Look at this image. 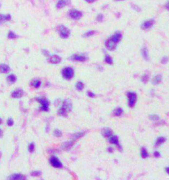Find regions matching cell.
<instances>
[{
  "instance_id": "cell-1",
  "label": "cell",
  "mask_w": 169,
  "mask_h": 180,
  "mask_svg": "<svg viewBox=\"0 0 169 180\" xmlns=\"http://www.w3.org/2000/svg\"><path fill=\"white\" fill-rule=\"evenodd\" d=\"M72 110V104L69 100H65L63 102L61 106L58 111L59 115L61 117H67L68 114Z\"/></svg>"
},
{
  "instance_id": "cell-2",
  "label": "cell",
  "mask_w": 169,
  "mask_h": 180,
  "mask_svg": "<svg viewBox=\"0 0 169 180\" xmlns=\"http://www.w3.org/2000/svg\"><path fill=\"white\" fill-rule=\"evenodd\" d=\"M58 30L60 36L63 39L68 38L70 37V34H71L70 30L68 28V27H66L64 25L59 26L58 27Z\"/></svg>"
},
{
  "instance_id": "cell-3",
  "label": "cell",
  "mask_w": 169,
  "mask_h": 180,
  "mask_svg": "<svg viewBox=\"0 0 169 180\" xmlns=\"http://www.w3.org/2000/svg\"><path fill=\"white\" fill-rule=\"evenodd\" d=\"M36 101L39 102L40 104V107L39 108L40 110L42 112H48L50 106V102L48 100L45 98H38L36 99Z\"/></svg>"
},
{
  "instance_id": "cell-4",
  "label": "cell",
  "mask_w": 169,
  "mask_h": 180,
  "mask_svg": "<svg viewBox=\"0 0 169 180\" xmlns=\"http://www.w3.org/2000/svg\"><path fill=\"white\" fill-rule=\"evenodd\" d=\"M68 15L73 20H79L80 19H81L82 16H83V13L81 11L78 10V9H71L70 11H69Z\"/></svg>"
},
{
  "instance_id": "cell-5",
  "label": "cell",
  "mask_w": 169,
  "mask_h": 180,
  "mask_svg": "<svg viewBox=\"0 0 169 180\" xmlns=\"http://www.w3.org/2000/svg\"><path fill=\"white\" fill-rule=\"evenodd\" d=\"M62 76L64 79H67V80H70L71 79L74 75V71L71 67H67L63 68L61 72Z\"/></svg>"
},
{
  "instance_id": "cell-6",
  "label": "cell",
  "mask_w": 169,
  "mask_h": 180,
  "mask_svg": "<svg viewBox=\"0 0 169 180\" xmlns=\"http://www.w3.org/2000/svg\"><path fill=\"white\" fill-rule=\"evenodd\" d=\"M128 98V105L130 108H133L135 106L136 100H137V95L135 93L132 92H128L127 94Z\"/></svg>"
},
{
  "instance_id": "cell-7",
  "label": "cell",
  "mask_w": 169,
  "mask_h": 180,
  "mask_svg": "<svg viewBox=\"0 0 169 180\" xmlns=\"http://www.w3.org/2000/svg\"><path fill=\"white\" fill-rule=\"evenodd\" d=\"M50 164L52 166L56 168H61L63 167V165H62L61 161L59 160L56 156H54L50 157Z\"/></svg>"
},
{
  "instance_id": "cell-8",
  "label": "cell",
  "mask_w": 169,
  "mask_h": 180,
  "mask_svg": "<svg viewBox=\"0 0 169 180\" xmlns=\"http://www.w3.org/2000/svg\"><path fill=\"white\" fill-rule=\"evenodd\" d=\"M117 44L114 42L110 38L107 39L105 42V46L108 50H110V51H114L115 50L117 47Z\"/></svg>"
},
{
  "instance_id": "cell-9",
  "label": "cell",
  "mask_w": 169,
  "mask_h": 180,
  "mask_svg": "<svg viewBox=\"0 0 169 180\" xmlns=\"http://www.w3.org/2000/svg\"><path fill=\"white\" fill-rule=\"evenodd\" d=\"M154 23H155V20L153 19H149V20H145L141 25V27L143 30L149 29L153 26Z\"/></svg>"
},
{
  "instance_id": "cell-10",
  "label": "cell",
  "mask_w": 169,
  "mask_h": 180,
  "mask_svg": "<svg viewBox=\"0 0 169 180\" xmlns=\"http://www.w3.org/2000/svg\"><path fill=\"white\" fill-rule=\"evenodd\" d=\"M48 57V61L52 64H58L61 61V58L58 55H50Z\"/></svg>"
},
{
  "instance_id": "cell-11",
  "label": "cell",
  "mask_w": 169,
  "mask_h": 180,
  "mask_svg": "<svg viewBox=\"0 0 169 180\" xmlns=\"http://www.w3.org/2000/svg\"><path fill=\"white\" fill-rule=\"evenodd\" d=\"M23 95H24V91L23 89L17 88L12 92L11 96L13 98H20L23 96Z\"/></svg>"
},
{
  "instance_id": "cell-12",
  "label": "cell",
  "mask_w": 169,
  "mask_h": 180,
  "mask_svg": "<svg viewBox=\"0 0 169 180\" xmlns=\"http://www.w3.org/2000/svg\"><path fill=\"white\" fill-rule=\"evenodd\" d=\"M112 40L116 44H118V43L120 42V41L122 40V33L119 31H117L114 32V34L112 35V36L110 37Z\"/></svg>"
},
{
  "instance_id": "cell-13",
  "label": "cell",
  "mask_w": 169,
  "mask_h": 180,
  "mask_svg": "<svg viewBox=\"0 0 169 180\" xmlns=\"http://www.w3.org/2000/svg\"><path fill=\"white\" fill-rule=\"evenodd\" d=\"M9 180H24L26 179V177H25L23 174H21V173H13L12 175L9 176L8 178Z\"/></svg>"
},
{
  "instance_id": "cell-14",
  "label": "cell",
  "mask_w": 169,
  "mask_h": 180,
  "mask_svg": "<svg viewBox=\"0 0 169 180\" xmlns=\"http://www.w3.org/2000/svg\"><path fill=\"white\" fill-rule=\"evenodd\" d=\"M71 2V0H58L56 3V7L58 9H62L67 6Z\"/></svg>"
},
{
  "instance_id": "cell-15",
  "label": "cell",
  "mask_w": 169,
  "mask_h": 180,
  "mask_svg": "<svg viewBox=\"0 0 169 180\" xmlns=\"http://www.w3.org/2000/svg\"><path fill=\"white\" fill-rule=\"evenodd\" d=\"M109 141L110 142V143L116 144V145L118 146V149H119L121 151H122V147H121V146H120L119 144V141H118V138L117 136H116V135H112L109 138Z\"/></svg>"
},
{
  "instance_id": "cell-16",
  "label": "cell",
  "mask_w": 169,
  "mask_h": 180,
  "mask_svg": "<svg viewBox=\"0 0 169 180\" xmlns=\"http://www.w3.org/2000/svg\"><path fill=\"white\" fill-rule=\"evenodd\" d=\"M73 144H74V141L73 140L71 141L65 142H63V144H61V148L63 151H69L72 147Z\"/></svg>"
},
{
  "instance_id": "cell-17",
  "label": "cell",
  "mask_w": 169,
  "mask_h": 180,
  "mask_svg": "<svg viewBox=\"0 0 169 180\" xmlns=\"http://www.w3.org/2000/svg\"><path fill=\"white\" fill-rule=\"evenodd\" d=\"M71 59H72L73 61H79V62H83V61H86L87 57H86L85 56H83V55H81V54H75V55H73V56L71 57Z\"/></svg>"
},
{
  "instance_id": "cell-18",
  "label": "cell",
  "mask_w": 169,
  "mask_h": 180,
  "mask_svg": "<svg viewBox=\"0 0 169 180\" xmlns=\"http://www.w3.org/2000/svg\"><path fill=\"white\" fill-rule=\"evenodd\" d=\"M10 70H11V68L7 64H5V63L0 64V73H3V74L8 73L10 71Z\"/></svg>"
},
{
  "instance_id": "cell-19",
  "label": "cell",
  "mask_w": 169,
  "mask_h": 180,
  "mask_svg": "<svg viewBox=\"0 0 169 180\" xmlns=\"http://www.w3.org/2000/svg\"><path fill=\"white\" fill-rule=\"evenodd\" d=\"M102 135L105 138H110L112 135V131L110 128H105L102 130Z\"/></svg>"
},
{
  "instance_id": "cell-20",
  "label": "cell",
  "mask_w": 169,
  "mask_h": 180,
  "mask_svg": "<svg viewBox=\"0 0 169 180\" xmlns=\"http://www.w3.org/2000/svg\"><path fill=\"white\" fill-rule=\"evenodd\" d=\"M162 81V75H157L153 78L152 79V83L154 85H159Z\"/></svg>"
},
{
  "instance_id": "cell-21",
  "label": "cell",
  "mask_w": 169,
  "mask_h": 180,
  "mask_svg": "<svg viewBox=\"0 0 169 180\" xmlns=\"http://www.w3.org/2000/svg\"><path fill=\"white\" fill-rule=\"evenodd\" d=\"M84 135H85V132H84V131L77 132V133H75L74 135H73L72 140L73 141H77V140L79 139L80 138L83 137Z\"/></svg>"
},
{
  "instance_id": "cell-22",
  "label": "cell",
  "mask_w": 169,
  "mask_h": 180,
  "mask_svg": "<svg viewBox=\"0 0 169 180\" xmlns=\"http://www.w3.org/2000/svg\"><path fill=\"white\" fill-rule=\"evenodd\" d=\"M41 84H42V82H41L40 80L35 79L31 81V83H30V85L34 87V88H38L40 86Z\"/></svg>"
},
{
  "instance_id": "cell-23",
  "label": "cell",
  "mask_w": 169,
  "mask_h": 180,
  "mask_svg": "<svg viewBox=\"0 0 169 180\" xmlns=\"http://www.w3.org/2000/svg\"><path fill=\"white\" fill-rule=\"evenodd\" d=\"M11 17L10 15H2V14H0V23H1L2 22H5V21H9L11 20Z\"/></svg>"
},
{
  "instance_id": "cell-24",
  "label": "cell",
  "mask_w": 169,
  "mask_h": 180,
  "mask_svg": "<svg viewBox=\"0 0 169 180\" xmlns=\"http://www.w3.org/2000/svg\"><path fill=\"white\" fill-rule=\"evenodd\" d=\"M141 54H142V56L143 57V58L145 59V60H148L149 59V52H148V50L146 47H143L141 49Z\"/></svg>"
},
{
  "instance_id": "cell-25",
  "label": "cell",
  "mask_w": 169,
  "mask_h": 180,
  "mask_svg": "<svg viewBox=\"0 0 169 180\" xmlns=\"http://www.w3.org/2000/svg\"><path fill=\"white\" fill-rule=\"evenodd\" d=\"M7 82L10 84H13L14 83H15L17 81V77L15 75L11 74L9 75V76L7 77Z\"/></svg>"
},
{
  "instance_id": "cell-26",
  "label": "cell",
  "mask_w": 169,
  "mask_h": 180,
  "mask_svg": "<svg viewBox=\"0 0 169 180\" xmlns=\"http://www.w3.org/2000/svg\"><path fill=\"white\" fill-rule=\"evenodd\" d=\"M165 141H166V139H165V137H159L157 139V141H156L155 146L156 147H157V146H160V144H163Z\"/></svg>"
},
{
  "instance_id": "cell-27",
  "label": "cell",
  "mask_w": 169,
  "mask_h": 180,
  "mask_svg": "<svg viewBox=\"0 0 169 180\" xmlns=\"http://www.w3.org/2000/svg\"><path fill=\"white\" fill-rule=\"evenodd\" d=\"M122 113H123V110L121 108H118L115 109L114 112H113V114L114 115H115L116 117H119L122 115Z\"/></svg>"
},
{
  "instance_id": "cell-28",
  "label": "cell",
  "mask_w": 169,
  "mask_h": 180,
  "mask_svg": "<svg viewBox=\"0 0 169 180\" xmlns=\"http://www.w3.org/2000/svg\"><path fill=\"white\" fill-rule=\"evenodd\" d=\"M95 34V30H89V31L85 32L83 34V36L85 38H89L90 36H93Z\"/></svg>"
},
{
  "instance_id": "cell-29",
  "label": "cell",
  "mask_w": 169,
  "mask_h": 180,
  "mask_svg": "<svg viewBox=\"0 0 169 180\" xmlns=\"http://www.w3.org/2000/svg\"><path fill=\"white\" fill-rule=\"evenodd\" d=\"M76 88L78 91H82L84 88V84L82 82H77L76 83Z\"/></svg>"
},
{
  "instance_id": "cell-30",
  "label": "cell",
  "mask_w": 169,
  "mask_h": 180,
  "mask_svg": "<svg viewBox=\"0 0 169 180\" xmlns=\"http://www.w3.org/2000/svg\"><path fill=\"white\" fill-rule=\"evenodd\" d=\"M28 151L30 153H33L35 151V145L33 142H31L28 146Z\"/></svg>"
},
{
  "instance_id": "cell-31",
  "label": "cell",
  "mask_w": 169,
  "mask_h": 180,
  "mask_svg": "<svg viewBox=\"0 0 169 180\" xmlns=\"http://www.w3.org/2000/svg\"><path fill=\"white\" fill-rule=\"evenodd\" d=\"M7 37L9 39H15L16 38H17V36L13 31H9L8 35H7Z\"/></svg>"
},
{
  "instance_id": "cell-32",
  "label": "cell",
  "mask_w": 169,
  "mask_h": 180,
  "mask_svg": "<svg viewBox=\"0 0 169 180\" xmlns=\"http://www.w3.org/2000/svg\"><path fill=\"white\" fill-rule=\"evenodd\" d=\"M54 135L56 137H60L62 136V132L60 129H55L53 133Z\"/></svg>"
},
{
  "instance_id": "cell-33",
  "label": "cell",
  "mask_w": 169,
  "mask_h": 180,
  "mask_svg": "<svg viewBox=\"0 0 169 180\" xmlns=\"http://www.w3.org/2000/svg\"><path fill=\"white\" fill-rule=\"evenodd\" d=\"M105 61H106L108 64H110V65H112L113 63L112 58L110 56H109V55H106V56H105Z\"/></svg>"
},
{
  "instance_id": "cell-34",
  "label": "cell",
  "mask_w": 169,
  "mask_h": 180,
  "mask_svg": "<svg viewBox=\"0 0 169 180\" xmlns=\"http://www.w3.org/2000/svg\"><path fill=\"white\" fill-rule=\"evenodd\" d=\"M30 175L34 177H39L42 175V172L40 171H38V170H34V171H31Z\"/></svg>"
},
{
  "instance_id": "cell-35",
  "label": "cell",
  "mask_w": 169,
  "mask_h": 180,
  "mask_svg": "<svg viewBox=\"0 0 169 180\" xmlns=\"http://www.w3.org/2000/svg\"><path fill=\"white\" fill-rule=\"evenodd\" d=\"M141 157L143 158H146L148 157V156H149V154H148V152H147V150L145 149H144V148H143L142 149H141Z\"/></svg>"
},
{
  "instance_id": "cell-36",
  "label": "cell",
  "mask_w": 169,
  "mask_h": 180,
  "mask_svg": "<svg viewBox=\"0 0 169 180\" xmlns=\"http://www.w3.org/2000/svg\"><path fill=\"white\" fill-rule=\"evenodd\" d=\"M96 20H97V21H98V22L101 23V22H102L103 20H104V15L101 13L98 14L97 15V17H96Z\"/></svg>"
},
{
  "instance_id": "cell-37",
  "label": "cell",
  "mask_w": 169,
  "mask_h": 180,
  "mask_svg": "<svg viewBox=\"0 0 169 180\" xmlns=\"http://www.w3.org/2000/svg\"><path fill=\"white\" fill-rule=\"evenodd\" d=\"M149 116H150L149 118H150V119H151L152 121L157 122V121H158V120H159V117L157 115H149Z\"/></svg>"
},
{
  "instance_id": "cell-38",
  "label": "cell",
  "mask_w": 169,
  "mask_h": 180,
  "mask_svg": "<svg viewBox=\"0 0 169 180\" xmlns=\"http://www.w3.org/2000/svg\"><path fill=\"white\" fill-rule=\"evenodd\" d=\"M7 125H8V126H9V127L13 126V124H14L13 119H12V118H9V119H7Z\"/></svg>"
},
{
  "instance_id": "cell-39",
  "label": "cell",
  "mask_w": 169,
  "mask_h": 180,
  "mask_svg": "<svg viewBox=\"0 0 169 180\" xmlns=\"http://www.w3.org/2000/svg\"><path fill=\"white\" fill-rule=\"evenodd\" d=\"M148 80H149V77H148L147 75H144L142 77V78H141V81H142L143 83H147Z\"/></svg>"
},
{
  "instance_id": "cell-40",
  "label": "cell",
  "mask_w": 169,
  "mask_h": 180,
  "mask_svg": "<svg viewBox=\"0 0 169 180\" xmlns=\"http://www.w3.org/2000/svg\"><path fill=\"white\" fill-rule=\"evenodd\" d=\"M168 61H169V59H168L167 57H163L162 59H161V63H163V64H165V63H167L168 62Z\"/></svg>"
},
{
  "instance_id": "cell-41",
  "label": "cell",
  "mask_w": 169,
  "mask_h": 180,
  "mask_svg": "<svg viewBox=\"0 0 169 180\" xmlns=\"http://www.w3.org/2000/svg\"><path fill=\"white\" fill-rule=\"evenodd\" d=\"M131 6H132V8H133V9L135 10L136 11H139L140 10H141L140 7L139 6H138V5H132Z\"/></svg>"
},
{
  "instance_id": "cell-42",
  "label": "cell",
  "mask_w": 169,
  "mask_h": 180,
  "mask_svg": "<svg viewBox=\"0 0 169 180\" xmlns=\"http://www.w3.org/2000/svg\"><path fill=\"white\" fill-rule=\"evenodd\" d=\"M87 95H88V96L89 97H90V98H95V95L93 93V92H90V91H89V92H88V93H87Z\"/></svg>"
},
{
  "instance_id": "cell-43",
  "label": "cell",
  "mask_w": 169,
  "mask_h": 180,
  "mask_svg": "<svg viewBox=\"0 0 169 180\" xmlns=\"http://www.w3.org/2000/svg\"><path fill=\"white\" fill-rule=\"evenodd\" d=\"M42 54L44 55V56H47L48 57L49 56H50V54H49V52H48V51H47L46 50H42Z\"/></svg>"
},
{
  "instance_id": "cell-44",
  "label": "cell",
  "mask_w": 169,
  "mask_h": 180,
  "mask_svg": "<svg viewBox=\"0 0 169 180\" xmlns=\"http://www.w3.org/2000/svg\"><path fill=\"white\" fill-rule=\"evenodd\" d=\"M154 156H155V157L159 158V157H160V153L159 152L156 151V152H154Z\"/></svg>"
},
{
  "instance_id": "cell-45",
  "label": "cell",
  "mask_w": 169,
  "mask_h": 180,
  "mask_svg": "<svg viewBox=\"0 0 169 180\" xmlns=\"http://www.w3.org/2000/svg\"><path fill=\"white\" fill-rule=\"evenodd\" d=\"M85 1L88 3H95L96 1V0H85Z\"/></svg>"
},
{
  "instance_id": "cell-46",
  "label": "cell",
  "mask_w": 169,
  "mask_h": 180,
  "mask_svg": "<svg viewBox=\"0 0 169 180\" xmlns=\"http://www.w3.org/2000/svg\"><path fill=\"white\" fill-rule=\"evenodd\" d=\"M165 8H166V9H167V11H169V1L167 3V4L165 5Z\"/></svg>"
},
{
  "instance_id": "cell-47",
  "label": "cell",
  "mask_w": 169,
  "mask_h": 180,
  "mask_svg": "<svg viewBox=\"0 0 169 180\" xmlns=\"http://www.w3.org/2000/svg\"><path fill=\"white\" fill-rule=\"evenodd\" d=\"M3 136V131L1 129H0V138H2Z\"/></svg>"
},
{
  "instance_id": "cell-48",
  "label": "cell",
  "mask_w": 169,
  "mask_h": 180,
  "mask_svg": "<svg viewBox=\"0 0 169 180\" xmlns=\"http://www.w3.org/2000/svg\"><path fill=\"white\" fill-rule=\"evenodd\" d=\"M108 151L109 152H110V153H112L113 152V149L112 148V147H109L108 149Z\"/></svg>"
},
{
  "instance_id": "cell-49",
  "label": "cell",
  "mask_w": 169,
  "mask_h": 180,
  "mask_svg": "<svg viewBox=\"0 0 169 180\" xmlns=\"http://www.w3.org/2000/svg\"><path fill=\"white\" fill-rule=\"evenodd\" d=\"M166 171H167L168 174H169V167L168 168H166Z\"/></svg>"
},
{
  "instance_id": "cell-50",
  "label": "cell",
  "mask_w": 169,
  "mask_h": 180,
  "mask_svg": "<svg viewBox=\"0 0 169 180\" xmlns=\"http://www.w3.org/2000/svg\"><path fill=\"white\" fill-rule=\"evenodd\" d=\"M2 122H3L2 119H1V118H0V125H1V124L2 123Z\"/></svg>"
},
{
  "instance_id": "cell-51",
  "label": "cell",
  "mask_w": 169,
  "mask_h": 180,
  "mask_svg": "<svg viewBox=\"0 0 169 180\" xmlns=\"http://www.w3.org/2000/svg\"><path fill=\"white\" fill-rule=\"evenodd\" d=\"M117 1H124V0H117Z\"/></svg>"
},
{
  "instance_id": "cell-52",
  "label": "cell",
  "mask_w": 169,
  "mask_h": 180,
  "mask_svg": "<svg viewBox=\"0 0 169 180\" xmlns=\"http://www.w3.org/2000/svg\"><path fill=\"white\" fill-rule=\"evenodd\" d=\"M0 8H1V4H0Z\"/></svg>"
},
{
  "instance_id": "cell-53",
  "label": "cell",
  "mask_w": 169,
  "mask_h": 180,
  "mask_svg": "<svg viewBox=\"0 0 169 180\" xmlns=\"http://www.w3.org/2000/svg\"><path fill=\"white\" fill-rule=\"evenodd\" d=\"M0 155H1V153H0Z\"/></svg>"
}]
</instances>
